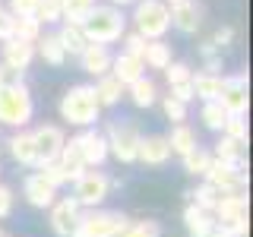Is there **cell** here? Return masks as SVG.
I'll return each mask as SVG.
<instances>
[{
  "mask_svg": "<svg viewBox=\"0 0 253 237\" xmlns=\"http://www.w3.org/2000/svg\"><path fill=\"white\" fill-rule=\"evenodd\" d=\"M83 35L89 38V44H111V41H117V38H124V26H126V19H124V13L117 10V6H98L95 3L92 6V13L85 16L83 22Z\"/></svg>",
  "mask_w": 253,
  "mask_h": 237,
  "instance_id": "obj_1",
  "label": "cell"
},
{
  "mask_svg": "<svg viewBox=\"0 0 253 237\" xmlns=\"http://www.w3.org/2000/svg\"><path fill=\"white\" fill-rule=\"evenodd\" d=\"M98 98H95V89L92 85H70L67 92H63V98H60V117L67 123H73V126H92L95 120H98Z\"/></svg>",
  "mask_w": 253,
  "mask_h": 237,
  "instance_id": "obj_2",
  "label": "cell"
},
{
  "mask_svg": "<svg viewBox=\"0 0 253 237\" xmlns=\"http://www.w3.org/2000/svg\"><path fill=\"white\" fill-rule=\"evenodd\" d=\"M133 22H136V35L146 38V41H158L165 32L171 29V10L162 0H139L136 13H133Z\"/></svg>",
  "mask_w": 253,
  "mask_h": 237,
  "instance_id": "obj_3",
  "label": "cell"
},
{
  "mask_svg": "<svg viewBox=\"0 0 253 237\" xmlns=\"http://www.w3.org/2000/svg\"><path fill=\"white\" fill-rule=\"evenodd\" d=\"M32 114H35V101L26 85H16V89H0V123L13 126V130H22Z\"/></svg>",
  "mask_w": 253,
  "mask_h": 237,
  "instance_id": "obj_4",
  "label": "cell"
},
{
  "mask_svg": "<svg viewBox=\"0 0 253 237\" xmlns=\"http://www.w3.org/2000/svg\"><path fill=\"white\" fill-rule=\"evenodd\" d=\"M126 221L130 218L114 209H85L76 228V237H117L126 228Z\"/></svg>",
  "mask_w": 253,
  "mask_h": 237,
  "instance_id": "obj_5",
  "label": "cell"
},
{
  "mask_svg": "<svg viewBox=\"0 0 253 237\" xmlns=\"http://www.w3.org/2000/svg\"><path fill=\"white\" fill-rule=\"evenodd\" d=\"M139 130L133 123H121V120H114V123H108V130H105V142H108V155H114L121 164H133L136 161V155H139Z\"/></svg>",
  "mask_w": 253,
  "mask_h": 237,
  "instance_id": "obj_6",
  "label": "cell"
},
{
  "mask_svg": "<svg viewBox=\"0 0 253 237\" xmlns=\"http://www.w3.org/2000/svg\"><path fill=\"white\" fill-rule=\"evenodd\" d=\"M111 193V177L105 171H83L73 180V199L79 209H101V202Z\"/></svg>",
  "mask_w": 253,
  "mask_h": 237,
  "instance_id": "obj_7",
  "label": "cell"
},
{
  "mask_svg": "<svg viewBox=\"0 0 253 237\" xmlns=\"http://www.w3.org/2000/svg\"><path fill=\"white\" fill-rule=\"evenodd\" d=\"M67 146V133L57 123H42L38 130H32V149H35V168L57 161L60 149Z\"/></svg>",
  "mask_w": 253,
  "mask_h": 237,
  "instance_id": "obj_8",
  "label": "cell"
},
{
  "mask_svg": "<svg viewBox=\"0 0 253 237\" xmlns=\"http://www.w3.org/2000/svg\"><path fill=\"white\" fill-rule=\"evenodd\" d=\"M206 184H212L218 193H247V171H237L234 164H225L212 158V164L203 174Z\"/></svg>",
  "mask_w": 253,
  "mask_h": 237,
  "instance_id": "obj_9",
  "label": "cell"
},
{
  "mask_svg": "<svg viewBox=\"0 0 253 237\" xmlns=\"http://www.w3.org/2000/svg\"><path fill=\"white\" fill-rule=\"evenodd\" d=\"M47 212H51V231H54V237H76V228H79V221H83L85 209H79V202L73 199V196L57 199Z\"/></svg>",
  "mask_w": 253,
  "mask_h": 237,
  "instance_id": "obj_10",
  "label": "cell"
},
{
  "mask_svg": "<svg viewBox=\"0 0 253 237\" xmlns=\"http://www.w3.org/2000/svg\"><path fill=\"white\" fill-rule=\"evenodd\" d=\"M218 105L228 111V117H244L250 105V95H247V76L237 73V76H225V89L218 95Z\"/></svg>",
  "mask_w": 253,
  "mask_h": 237,
  "instance_id": "obj_11",
  "label": "cell"
},
{
  "mask_svg": "<svg viewBox=\"0 0 253 237\" xmlns=\"http://www.w3.org/2000/svg\"><path fill=\"white\" fill-rule=\"evenodd\" d=\"M76 142V149H79V155H83V164L85 168H98V164H105V158H108V142H105V133L101 130H95V126H85L79 136H73Z\"/></svg>",
  "mask_w": 253,
  "mask_h": 237,
  "instance_id": "obj_12",
  "label": "cell"
},
{
  "mask_svg": "<svg viewBox=\"0 0 253 237\" xmlns=\"http://www.w3.org/2000/svg\"><path fill=\"white\" fill-rule=\"evenodd\" d=\"M22 196H26V202L32 209H51V205L57 202V190L47 184L38 171H32L29 177L22 180Z\"/></svg>",
  "mask_w": 253,
  "mask_h": 237,
  "instance_id": "obj_13",
  "label": "cell"
},
{
  "mask_svg": "<svg viewBox=\"0 0 253 237\" xmlns=\"http://www.w3.org/2000/svg\"><path fill=\"white\" fill-rule=\"evenodd\" d=\"M136 161L149 164V168H162V164L171 161V146H168V136H158V133H152V136H142L139 139V155Z\"/></svg>",
  "mask_w": 253,
  "mask_h": 237,
  "instance_id": "obj_14",
  "label": "cell"
},
{
  "mask_svg": "<svg viewBox=\"0 0 253 237\" xmlns=\"http://www.w3.org/2000/svg\"><path fill=\"white\" fill-rule=\"evenodd\" d=\"M168 10H171V26L177 29V32H184V35H193V32L200 29V22H203L200 3H193V0H184V3L168 6Z\"/></svg>",
  "mask_w": 253,
  "mask_h": 237,
  "instance_id": "obj_15",
  "label": "cell"
},
{
  "mask_svg": "<svg viewBox=\"0 0 253 237\" xmlns=\"http://www.w3.org/2000/svg\"><path fill=\"white\" fill-rule=\"evenodd\" d=\"M111 51L108 44H85V51L79 54V63H83V70L89 76H105L111 73Z\"/></svg>",
  "mask_w": 253,
  "mask_h": 237,
  "instance_id": "obj_16",
  "label": "cell"
},
{
  "mask_svg": "<svg viewBox=\"0 0 253 237\" xmlns=\"http://www.w3.org/2000/svg\"><path fill=\"white\" fill-rule=\"evenodd\" d=\"M212 158H218V161H225V164H234L237 171H247V142H237L231 136H221L215 142Z\"/></svg>",
  "mask_w": 253,
  "mask_h": 237,
  "instance_id": "obj_17",
  "label": "cell"
},
{
  "mask_svg": "<svg viewBox=\"0 0 253 237\" xmlns=\"http://www.w3.org/2000/svg\"><path fill=\"white\" fill-rule=\"evenodd\" d=\"M190 85H193V95L196 98H203V101H218V95L221 89H225V76H218V73H196V76H190Z\"/></svg>",
  "mask_w": 253,
  "mask_h": 237,
  "instance_id": "obj_18",
  "label": "cell"
},
{
  "mask_svg": "<svg viewBox=\"0 0 253 237\" xmlns=\"http://www.w3.org/2000/svg\"><path fill=\"white\" fill-rule=\"evenodd\" d=\"M142 60L139 57H130V54H117L114 60H111V76L117 79V82H124V85H130V82H136L139 76H146L142 73Z\"/></svg>",
  "mask_w": 253,
  "mask_h": 237,
  "instance_id": "obj_19",
  "label": "cell"
},
{
  "mask_svg": "<svg viewBox=\"0 0 253 237\" xmlns=\"http://www.w3.org/2000/svg\"><path fill=\"white\" fill-rule=\"evenodd\" d=\"M35 60V44L19 41V38H6L3 41V63H10L16 70H26Z\"/></svg>",
  "mask_w": 253,
  "mask_h": 237,
  "instance_id": "obj_20",
  "label": "cell"
},
{
  "mask_svg": "<svg viewBox=\"0 0 253 237\" xmlns=\"http://www.w3.org/2000/svg\"><path fill=\"white\" fill-rule=\"evenodd\" d=\"M95 89V98H98V108H114L117 101L124 98V92H126V85L124 82H117L111 73H105V76H98V82L92 85Z\"/></svg>",
  "mask_w": 253,
  "mask_h": 237,
  "instance_id": "obj_21",
  "label": "cell"
},
{
  "mask_svg": "<svg viewBox=\"0 0 253 237\" xmlns=\"http://www.w3.org/2000/svg\"><path fill=\"white\" fill-rule=\"evenodd\" d=\"M6 149H10V155H13V161H16V164H22V168H35V149H32V133H26V130L13 133L10 142H6Z\"/></svg>",
  "mask_w": 253,
  "mask_h": 237,
  "instance_id": "obj_22",
  "label": "cell"
},
{
  "mask_svg": "<svg viewBox=\"0 0 253 237\" xmlns=\"http://www.w3.org/2000/svg\"><path fill=\"white\" fill-rule=\"evenodd\" d=\"M35 54H42L44 63H51V67H63L67 63V51H63L57 32H51V35H42L35 41Z\"/></svg>",
  "mask_w": 253,
  "mask_h": 237,
  "instance_id": "obj_23",
  "label": "cell"
},
{
  "mask_svg": "<svg viewBox=\"0 0 253 237\" xmlns=\"http://www.w3.org/2000/svg\"><path fill=\"white\" fill-rule=\"evenodd\" d=\"M168 146H171V155H190L200 142H196V133L190 130L187 123H174V130H171V136H168Z\"/></svg>",
  "mask_w": 253,
  "mask_h": 237,
  "instance_id": "obj_24",
  "label": "cell"
},
{
  "mask_svg": "<svg viewBox=\"0 0 253 237\" xmlns=\"http://www.w3.org/2000/svg\"><path fill=\"white\" fill-rule=\"evenodd\" d=\"M184 225H187V231L193 234V237H200V234L209 231V228H215V218H212V212H203L200 205L187 202V209H184Z\"/></svg>",
  "mask_w": 253,
  "mask_h": 237,
  "instance_id": "obj_25",
  "label": "cell"
},
{
  "mask_svg": "<svg viewBox=\"0 0 253 237\" xmlns=\"http://www.w3.org/2000/svg\"><path fill=\"white\" fill-rule=\"evenodd\" d=\"M57 38H60L63 51H67V54H76V57L85 51V44H89V38L83 35V26H76V22H63V29L57 32Z\"/></svg>",
  "mask_w": 253,
  "mask_h": 237,
  "instance_id": "obj_26",
  "label": "cell"
},
{
  "mask_svg": "<svg viewBox=\"0 0 253 237\" xmlns=\"http://www.w3.org/2000/svg\"><path fill=\"white\" fill-rule=\"evenodd\" d=\"M126 92H130V101L136 108H152L155 98H158L155 82H152V79H146V76H139L136 82H130V85H126Z\"/></svg>",
  "mask_w": 253,
  "mask_h": 237,
  "instance_id": "obj_27",
  "label": "cell"
},
{
  "mask_svg": "<svg viewBox=\"0 0 253 237\" xmlns=\"http://www.w3.org/2000/svg\"><path fill=\"white\" fill-rule=\"evenodd\" d=\"M171 63V44L168 41H146V51H142V67H152V70H165Z\"/></svg>",
  "mask_w": 253,
  "mask_h": 237,
  "instance_id": "obj_28",
  "label": "cell"
},
{
  "mask_svg": "<svg viewBox=\"0 0 253 237\" xmlns=\"http://www.w3.org/2000/svg\"><path fill=\"white\" fill-rule=\"evenodd\" d=\"M57 164H60L63 171H67V177H70V180H76L83 171H89V168L83 164V155H79V149H76V142H73V139H70L67 146L60 149V155H57Z\"/></svg>",
  "mask_w": 253,
  "mask_h": 237,
  "instance_id": "obj_29",
  "label": "cell"
},
{
  "mask_svg": "<svg viewBox=\"0 0 253 237\" xmlns=\"http://www.w3.org/2000/svg\"><path fill=\"white\" fill-rule=\"evenodd\" d=\"M13 38L35 44L38 38H42V22H38L35 16H19V19L13 16Z\"/></svg>",
  "mask_w": 253,
  "mask_h": 237,
  "instance_id": "obj_30",
  "label": "cell"
},
{
  "mask_svg": "<svg viewBox=\"0 0 253 237\" xmlns=\"http://www.w3.org/2000/svg\"><path fill=\"white\" fill-rule=\"evenodd\" d=\"M187 196H190V202H193V205H200L203 212H212V209L218 205V199H221L225 193H218V190L212 187V184H206V180H203V184L196 187V190H190Z\"/></svg>",
  "mask_w": 253,
  "mask_h": 237,
  "instance_id": "obj_31",
  "label": "cell"
},
{
  "mask_svg": "<svg viewBox=\"0 0 253 237\" xmlns=\"http://www.w3.org/2000/svg\"><path fill=\"white\" fill-rule=\"evenodd\" d=\"M200 120L209 126V130H215L221 133L225 130V123H228V111L218 105V101H203V111H200Z\"/></svg>",
  "mask_w": 253,
  "mask_h": 237,
  "instance_id": "obj_32",
  "label": "cell"
},
{
  "mask_svg": "<svg viewBox=\"0 0 253 237\" xmlns=\"http://www.w3.org/2000/svg\"><path fill=\"white\" fill-rule=\"evenodd\" d=\"M209 164H212V152H209V149H203V146H196L190 155H184V171L193 174V177H203Z\"/></svg>",
  "mask_w": 253,
  "mask_h": 237,
  "instance_id": "obj_33",
  "label": "cell"
},
{
  "mask_svg": "<svg viewBox=\"0 0 253 237\" xmlns=\"http://www.w3.org/2000/svg\"><path fill=\"white\" fill-rule=\"evenodd\" d=\"M95 0H60V10H63V22H83L85 16L92 13Z\"/></svg>",
  "mask_w": 253,
  "mask_h": 237,
  "instance_id": "obj_34",
  "label": "cell"
},
{
  "mask_svg": "<svg viewBox=\"0 0 253 237\" xmlns=\"http://www.w3.org/2000/svg\"><path fill=\"white\" fill-rule=\"evenodd\" d=\"M117 237H162V225L152 218H139V221H126V228Z\"/></svg>",
  "mask_w": 253,
  "mask_h": 237,
  "instance_id": "obj_35",
  "label": "cell"
},
{
  "mask_svg": "<svg viewBox=\"0 0 253 237\" xmlns=\"http://www.w3.org/2000/svg\"><path fill=\"white\" fill-rule=\"evenodd\" d=\"M38 174H42V177H44V180H47V184H51L54 190H60V187H67V184H73V180L67 177V171H63L57 161L42 164V168H38Z\"/></svg>",
  "mask_w": 253,
  "mask_h": 237,
  "instance_id": "obj_36",
  "label": "cell"
},
{
  "mask_svg": "<svg viewBox=\"0 0 253 237\" xmlns=\"http://www.w3.org/2000/svg\"><path fill=\"white\" fill-rule=\"evenodd\" d=\"M38 22H60L63 10H60V0H38V10H35Z\"/></svg>",
  "mask_w": 253,
  "mask_h": 237,
  "instance_id": "obj_37",
  "label": "cell"
},
{
  "mask_svg": "<svg viewBox=\"0 0 253 237\" xmlns=\"http://www.w3.org/2000/svg\"><path fill=\"white\" fill-rule=\"evenodd\" d=\"M162 111H165V117L174 123H184L187 120V105H180L177 98H171V95H165L162 98Z\"/></svg>",
  "mask_w": 253,
  "mask_h": 237,
  "instance_id": "obj_38",
  "label": "cell"
},
{
  "mask_svg": "<svg viewBox=\"0 0 253 237\" xmlns=\"http://www.w3.org/2000/svg\"><path fill=\"white\" fill-rule=\"evenodd\" d=\"M26 79V70H16L10 63H0V89H16Z\"/></svg>",
  "mask_w": 253,
  "mask_h": 237,
  "instance_id": "obj_39",
  "label": "cell"
},
{
  "mask_svg": "<svg viewBox=\"0 0 253 237\" xmlns=\"http://www.w3.org/2000/svg\"><path fill=\"white\" fill-rule=\"evenodd\" d=\"M165 76H168V85H174V82H187V79L193 76V70H190L184 60H171L168 67H165Z\"/></svg>",
  "mask_w": 253,
  "mask_h": 237,
  "instance_id": "obj_40",
  "label": "cell"
},
{
  "mask_svg": "<svg viewBox=\"0 0 253 237\" xmlns=\"http://www.w3.org/2000/svg\"><path fill=\"white\" fill-rule=\"evenodd\" d=\"M221 136H231V139H237V142H247V120H244V117H228Z\"/></svg>",
  "mask_w": 253,
  "mask_h": 237,
  "instance_id": "obj_41",
  "label": "cell"
},
{
  "mask_svg": "<svg viewBox=\"0 0 253 237\" xmlns=\"http://www.w3.org/2000/svg\"><path fill=\"white\" fill-rule=\"evenodd\" d=\"M142 51H146V38H139L136 32L124 38V54H130V57H139V60H142Z\"/></svg>",
  "mask_w": 253,
  "mask_h": 237,
  "instance_id": "obj_42",
  "label": "cell"
},
{
  "mask_svg": "<svg viewBox=\"0 0 253 237\" xmlns=\"http://www.w3.org/2000/svg\"><path fill=\"white\" fill-rule=\"evenodd\" d=\"M168 95H171V98H177L180 105H190V101L196 98V95H193V85H190V79H187V82H174Z\"/></svg>",
  "mask_w": 253,
  "mask_h": 237,
  "instance_id": "obj_43",
  "label": "cell"
},
{
  "mask_svg": "<svg viewBox=\"0 0 253 237\" xmlns=\"http://www.w3.org/2000/svg\"><path fill=\"white\" fill-rule=\"evenodd\" d=\"M38 10V0H10V16H35Z\"/></svg>",
  "mask_w": 253,
  "mask_h": 237,
  "instance_id": "obj_44",
  "label": "cell"
},
{
  "mask_svg": "<svg viewBox=\"0 0 253 237\" xmlns=\"http://www.w3.org/2000/svg\"><path fill=\"white\" fill-rule=\"evenodd\" d=\"M13 202H16V196H13V190L6 187V184H0V221L3 218H10L13 215Z\"/></svg>",
  "mask_w": 253,
  "mask_h": 237,
  "instance_id": "obj_45",
  "label": "cell"
},
{
  "mask_svg": "<svg viewBox=\"0 0 253 237\" xmlns=\"http://www.w3.org/2000/svg\"><path fill=\"white\" fill-rule=\"evenodd\" d=\"M231 41H234V29H231V26H221V29H215V35H212V44H215V51L228 47Z\"/></svg>",
  "mask_w": 253,
  "mask_h": 237,
  "instance_id": "obj_46",
  "label": "cell"
},
{
  "mask_svg": "<svg viewBox=\"0 0 253 237\" xmlns=\"http://www.w3.org/2000/svg\"><path fill=\"white\" fill-rule=\"evenodd\" d=\"M200 237H231V234H228L225 228H218V225H215V228H209V231H206V234H200Z\"/></svg>",
  "mask_w": 253,
  "mask_h": 237,
  "instance_id": "obj_47",
  "label": "cell"
},
{
  "mask_svg": "<svg viewBox=\"0 0 253 237\" xmlns=\"http://www.w3.org/2000/svg\"><path fill=\"white\" fill-rule=\"evenodd\" d=\"M126 3H133V0H111V6H126Z\"/></svg>",
  "mask_w": 253,
  "mask_h": 237,
  "instance_id": "obj_48",
  "label": "cell"
},
{
  "mask_svg": "<svg viewBox=\"0 0 253 237\" xmlns=\"http://www.w3.org/2000/svg\"><path fill=\"white\" fill-rule=\"evenodd\" d=\"M168 3H171V6H174V3H184V0H168Z\"/></svg>",
  "mask_w": 253,
  "mask_h": 237,
  "instance_id": "obj_49",
  "label": "cell"
},
{
  "mask_svg": "<svg viewBox=\"0 0 253 237\" xmlns=\"http://www.w3.org/2000/svg\"><path fill=\"white\" fill-rule=\"evenodd\" d=\"M0 237H10V234H6V231H3V228H0Z\"/></svg>",
  "mask_w": 253,
  "mask_h": 237,
  "instance_id": "obj_50",
  "label": "cell"
}]
</instances>
